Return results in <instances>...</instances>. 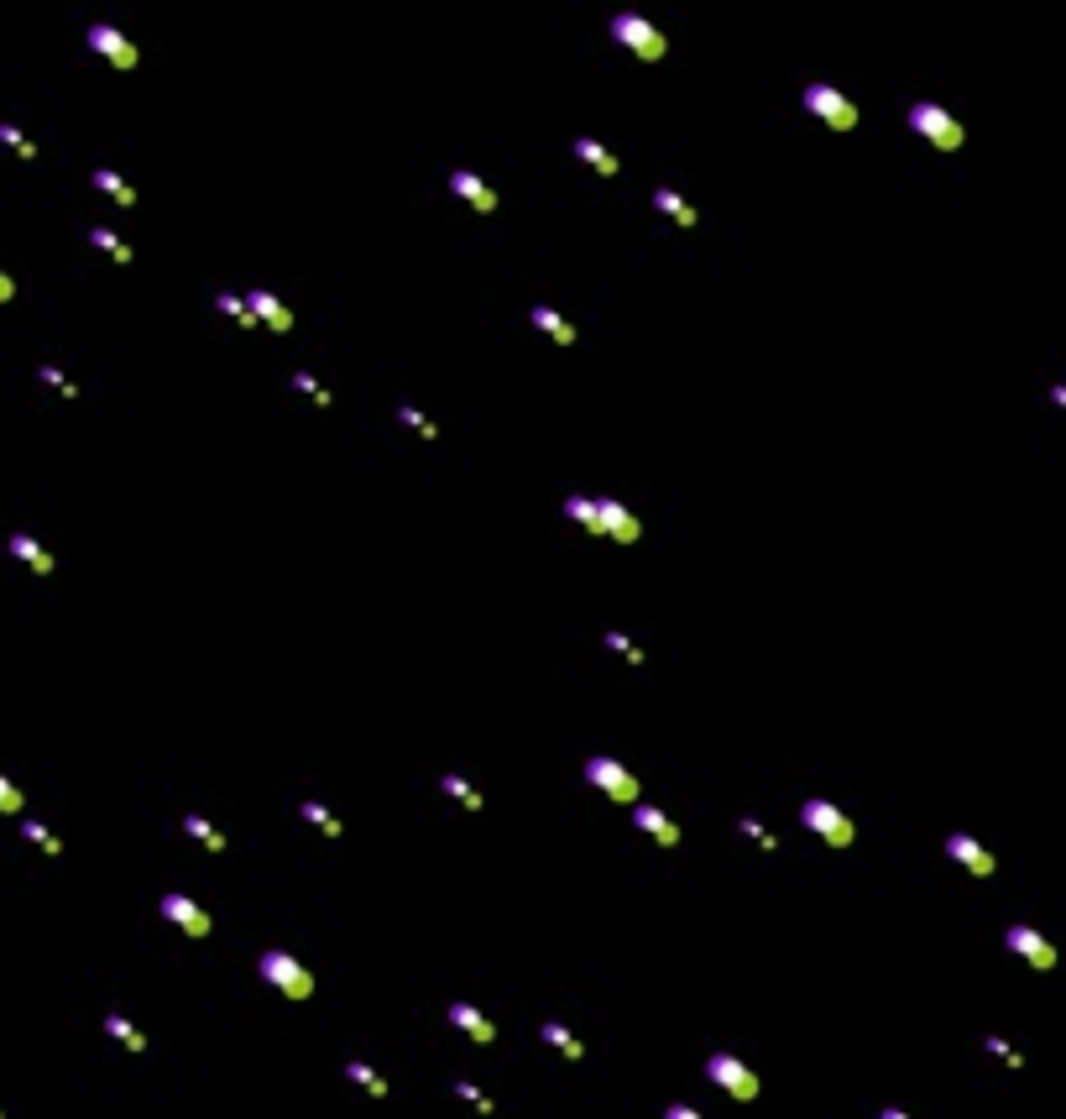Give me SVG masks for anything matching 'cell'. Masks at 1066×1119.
Here are the masks:
<instances>
[{
  "label": "cell",
  "mask_w": 1066,
  "mask_h": 1119,
  "mask_svg": "<svg viewBox=\"0 0 1066 1119\" xmlns=\"http://www.w3.org/2000/svg\"><path fill=\"white\" fill-rule=\"evenodd\" d=\"M612 37L628 48L638 63H659L664 53H669V42H664V32L659 27H648L643 16H612Z\"/></svg>",
  "instance_id": "cell-1"
},
{
  "label": "cell",
  "mask_w": 1066,
  "mask_h": 1119,
  "mask_svg": "<svg viewBox=\"0 0 1066 1119\" xmlns=\"http://www.w3.org/2000/svg\"><path fill=\"white\" fill-rule=\"evenodd\" d=\"M262 978L272 989H283L288 999H309L314 994V973L298 963L293 952H262Z\"/></svg>",
  "instance_id": "cell-2"
},
{
  "label": "cell",
  "mask_w": 1066,
  "mask_h": 1119,
  "mask_svg": "<svg viewBox=\"0 0 1066 1119\" xmlns=\"http://www.w3.org/2000/svg\"><path fill=\"white\" fill-rule=\"evenodd\" d=\"M910 126L931 142L936 152H957L962 142H967V131H962V121H952L941 105H910Z\"/></svg>",
  "instance_id": "cell-3"
},
{
  "label": "cell",
  "mask_w": 1066,
  "mask_h": 1119,
  "mask_svg": "<svg viewBox=\"0 0 1066 1119\" xmlns=\"http://www.w3.org/2000/svg\"><path fill=\"white\" fill-rule=\"evenodd\" d=\"M586 780L607 795V801H617V806H638V774L628 769V764H617V759H591L586 764Z\"/></svg>",
  "instance_id": "cell-4"
},
{
  "label": "cell",
  "mask_w": 1066,
  "mask_h": 1119,
  "mask_svg": "<svg viewBox=\"0 0 1066 1119\" xmlns=\"http://www.w3.org/2000/svg\"><path fill=\"white\" fill-rule=\"evenodd\" d=\"M805 110H810V116H821L831 131H852L857 126V105L842 95V89H831V84H810L805 89Z\"/></svg>",
  "instance_id": "cell-5"
},
{
  "label": "cell",
  "mask_w": 1066,
  "mask_h": 1119,
  "mask_svg": "<svg viewBox=\"0 0 1066 1119\" xmlns=\"http://www.w3.org/2000/svg\"><path fill=\"white\" fill-rule=\"evenodd\" d=\"M805 827L816 832V837H826L831 848H852V837H857V827L847 821V811H837L831 801H805Z\"/></svg>",
  "instance_id": "cell-6"
},
{
  "label": "cell",
  "mask_w": 1066,
  "mask_h": 1119,
  "mask_svg": "<svg viewBox=\"0 0 1066 1119\" xmlns=\"http://www.w3.org/2000/svg\"><path fill=\"white\" fill-rule=\"evenodd\" d=\"M706 1078H711V1083H722L732 1099H743V1104L758 1099V1078H753V1072L737 1062V1057H727V1052H716V1057L706 1062Z\"/></svg>",
  "instance_id": "cell-7"
},
{
  "label": "cell",
  "mask_w": 1066,
  "mask_h": 1119,
  "mask_svg": "<svg viewBox=\"0 0 1066 1119\" xmlns=\"http://www.w3.org/2000/svg\"><path fill=\"white\" fill-rule=\"evenodd\" d=\"M1004 942H1009V952H1019L1030 968H1056V947H1051V936H1040L1035 926H1009L1004 931Z\"/></svg>",
  "instance_id": "cell-8"
},
{
  "label": "cell",
  "mask_w": 1066,
  "mask_h": 1119,
  "mask_svg": "<svg viewBox=\"0 0 1066 1119\" xmlns=\"http://www.w3.org/2000/svg\"><path fill=\"white\" fill-rule=\"evenodd\" d=\"M89 48H95L105 63H115V68H136L142 63V53H136V42L126 37V32H115V27H89Z\"/></svg>",
  "instance_id": "cell-9"
},
{
  "label": "cell",
  "mask_w": 1066,
  "mask_h": 1119,
  "mask_svg": "<svg viewBox=\"0 0 1066 1119\" xmlns=\"http://www.w3.org/2000/svg\"><path fill=\"white\" fill-rule=\"evenodd\" d=\"M946 853H952L967 874H978V879H993V869H999V863H993V853H988L972 832H952V837H946Z\"/></svg>",
  "instance_id": "cell-10"
},
{
  "label": "cell",
  "mask_w": 1066,
  "mask_h": 1119,
  "mask_svg": "<svg viewBox=\"0 0 1066 1119\" xmlns=\"http://www.w3.org/2000/svg\"><path fill=\"white\" fill-rule=\"evenodd\" d=\"M162 916H168L183 936H194V942H204L210 936V916L189 900V895H162Z\"/></svg>",
  "instance_id": "cell-11"
},
{
  "label": "cell",
  "mask_w": 1066,
  "mask_h": 1119,
  "mask_svg": "<svg viewBox=\"0 0 1066 1119\" xmlns=\"http://www.w3.org/2000/svg\"><path fill=\"white\" fill-rule=\"evenodd\" d=\"M246 304H251V314H257V325H267V330H277V335H288V330H293V309L277 299V293L257 288V293H246Z\"/></svg>",
  "instance_id": "cell-12"
},
{
  "label": "cell",
  "mask_w": 1066,
  "mask_h": 1119,
  "mask_svg": "<svg viewBox=\"0 0 1066 1119\" xmlns=\"http://www.w3.org/2000/svg\"><path fill=\"white\" fill-rule=\"evenodd\" d=\"M450 1025H460V1031H466L476 1046H492L497 1041V1025L486 1020L476 1004H466V999H450Z\"/></svg>",
  "instance_id": "cell-13"
},
{
  "label": "cell",
  "mask_w": 1066,
  "mask_h": 1119,
  "mask_svg": "<svg viewBox=\"0 0 1066 1119\" xmlns=\"http://www.w3.org/2000/svg\"><path fill=\"white\" fill-rule=\"evenodd\" d=\"M596 508H601V523H607V534H612L617 544H633V539L643 534V523H638L628 508H622L617 497H596Z\"/></svg>",
  "instance_id": "cell-14"
},
{
  "label": "cell",
  "mask_w": 1066,
  "mask_h": 1119,
  "mask_svg": "<svg viewBox=\"0 0 1066 1119\" xmlns=\"http://www.w3.org/2000/svg\"><path fill=\"white\" fill-rule=\"evenodd\" d=\"M450 189L466 199L471 210H481V215H492V210H497V189H492V184H481V178L466 173V168H455V173H450Z\"/></svg>",
  "instance_id": "cell-15"
},
{
  "label": "cell",
  "mask_w": 1066,
  "mask_h": 1119,
  "mask_svg": "<svg viewBox=\"0 0 1066 1119\" xmlns=\"http://www.w3.org/2000/svg\"><path fill=\"white\" fill-rule=\"evenodd\" d=\"M533 325H539L554 346H575V325L560 314V309H549V304H533Z\"/></svg>",
  "instance_id": "cell-16"
},
{
  "label": "cell",
  "mask_w": 1066,
  "mask_h": 1119,
  "mask_svg": "<svg viewBox=\"0 0 1066 1119\" xmlns=\"http://www.w3.org/2000/svg\"><path fill=\"white\" fill-rule=\"evenodd\" d=\"M633 821H638V827H643L648 837H659L664 848H675V842H680V827H675V821H669L659 806H638V811H633Z\"/></svg>",
  "instance_id": "cell-17"
},
{
  "label": "cell",
  "mask_w": 1066,
  "mask_h": 1119,
  "mask_svg": "<svg viewBox=\"0 0 1066 1119\" xmlns=\"http://www.w3.org/2000/svg\"><path fill=\"white\" fill-rule=\"evenodd\" d=\"M11 555H16V560H27V565L37 570V576H53V565H58V560H53L48 550H42V544H37L32 534H11Z\"/></svg>",
  "instance_id": "cell-18"
},
{
  "label": "cell",
  "mask_w": 1066,
  "mask_h": 1119,
  "mask_svg": "<svg viewBox=\"0 0 1066 1119\" xmlns=\"http://www.w3.org/2000/svg\"><path fill=\"white\" fill-rule=\"evenodd\" d=\"M654 210L669 215V220L680 225V231H690V225H695V204H690L685 194H675V189H659V194H654Z\"/></svg>",
  "instance_id": "cell-19"
},
{
  "label": "cell",
  "mask_w": 1066,
  "mask_h": 1119,
  "mask_svg": "<svg viewBox=\"0 0 1066 1119\" xmlns=\"http://www.w3.org/2000/svg\"><path fill=\"white\" fill-rule=\"evenodd\" d=\"M565 513H570L575 523H581L586 534H607V523H601V508H596V497H581V492H575V497H565Z\"/></svg>",
  "instance_id": "cell-20"
},
{
  "label": "cell",
  "mask_w": 1066,
  "mask_h": 1119,
  "mask_svg": "<svg viewBox=\"0 0 1066 1119\" xmlns=\"http://www.w3.org/2000/svg\"><path fill=\"white\" fill-rule=\"evenodd\" d=\"M89 184H95L100 194H110L115 204H126V210L136 204V189H131V184H126V178L115 173V168H95V178H89Z\"/></svg>",
  "instance_id": "cell-21"
},
{
  "label": "cell",
  "mask_w": 1066,
  "mask_h": 1119,
  "mask_svg": "<svg viewBox=\"0 0 1066 1119\" xmlns=\"http://www.w3.org/2000/svg\"><path fill=\"white\" fill-rule=\"evenodd\" d=\"M575 157H581V163H586V168H596V173H607V178L617 173V157H612L607 147H601V142H591V136H575Z\"/></svg>",
  "instance_id": "cell-22"
},
{
  "label": "cell",
  "mask_w": 1066,
  "mask_h": 1119,
  "mask_svg": "<svg viewBox=\"0 0 1066 1119\" xmlns=\"http://www.w3.org/2000/svg\"><path fill=\"white\" fill-rule=\"evenodd\" d=\"M544 1041H549V1046H554V1052H560V1057H570V1062H581V1057H586V1046L575 1041V1036L565 1031L560 1020H544Z\"/></svg>",
  "instance_id": "cell-23"
},
{
  "label": "cell",
  "mask_w": 1066,
  "mask_h": 1119,
  "mask_svg": "<svg viewBox=\"0 0 1066 1119\" xmlns=\"http://www.w3.org/2000/svg\"><path fill=\"white\" fill-rule=\"evenodd\" d=\"M445 795H450V801H460L466 811H486V795L471 780H460V774H445Z\"/></svg>",
  "instance_id": "cell-24"
},
{
  "label": "cell",
  "mask_w": 1066,
  "mask_h": 1119,
  "mask_svg": "<svg viewBox=\"0 0 1066 1119\" xmlns=\"http://www.w3.org/2000/svg\"><path fill=\"white\" fill-rule=\"evenodd\" d=\"M21 837H27L32 848H42L48 858H58V853H63V837H58L53 827H42V821H21Z\"/></svg>",
  "instance_id": "cell-25"
},
{
  "label": "cell",
  "mask_w": 1066,
  "mask_h": 1119,
  "mask_svg": "<svg viewBox=\"0 0 1066 1119\" xmlns=\"http://www.w3.org/2000/svg\"><path fill=\"white\" fill-rule=\"evenodd\" d=\"M183 832H189L194 842H204L210 853H225V832H220V827H210L204 816H183Z\"/></svg>",
  "instance_id": "cell-26"
},
{
  "label": "cell",
  "mask_w": 1066,
  "mask_h": 1119,
  "mask_svg": "<svg viewBox=\"0 0 1066 1119\" xmlns=\"http://www.w3.org/2000/svg\"><path fill=\"white\" fill-rule=\"evenodd\" d=\"M105 1031H110L115 1041H121V1046H126V1052H147V1036H142V1031H136V1025H131L126 1015H110V1020H105Z\"/></svg>",
  "instance_id": "cell-27"
},
{
  "label": "cell",
  "mask_w": 1066,
  "mask_h": 1119,
  "mask_svg": "<svg viewBox=\"0 0 1066 1119\" xmlns=\"http://www.w3.org/2000/svg\"><path fill=\"white\" fill-rule=\"evenodd\" d=\"M298 811H304V821H314V827H319L324 837H340V832H345V827H340V816H335L330 806H319V801H304Z\"/></svg>",
  "instance_id": "cell-28"
},
{
  "label": "cell",
  "mask_w": 1066,
  "mask_h": 1119,
  "mask_svg": "<svg viewBox=\"0 0 1066 1119\" xmlns=\"http://www.w3.org/2000/svg\"><path fill=\"white\" fill-rule=\"evenodd\" d=\"M345 1078H351V1083H361L366 1093H377V1099H387V1078H377V1072L366 1067V1062H345Z\"/></svg>",
  "instance_id": "cell-29"
},
{
  "label": "cell",
  "mask_w": 1066,
  "mask_h": 1119,
  "mask_svg": "<svg viewBox=\"0 0 1066 1119\" xmlns=\"http://www.w3.org/2000/svg\"><path fill=\"white\" fill-rule=\"evenodd\" d=\"M89 241H95L100 251H110L115 262H131V257H136V251H131V246H126L121 236H115V231H105V225H95V231H89Z\"/></svg>",
  "instance_id": "cell-30"
},
{
  "label": "cell",
  "mask_w": 1066,
  "mask_h": 1119,
  "mask_svg": "<svg viewBox=\"0 0 1066 1119\" xmlns=\"http://www.w3.org/2000/svg\"><path fill=\"white\" fill-rule=\"evenodd\" d=\"M293 387H298V393H309L319 408H330V403H335V393H330V387H324L314 372H293Z\"/></svg>",
  "instance_id": "cell-31"
},
{
  "label": "cell",
  "mask_w": 1066,
  "mask_h": 1119,
  "mask_svg": "<svg viewBox=\"0 0 1066 1119\" xmlns=\"http://www.w3.org/2000/svg\"><path fill=\"white\" fill-rule=\"evenodd\" d=\"M215 309H220L225 319H241L246 330L257 325V314H251V304H246V299H236V293H220V299H215Z\"/></svg>",
  "instance_id": "cell-32"
},
{
  "label": "cell",
  "mask_w": 1066,
  "mask_h": 1119,
  "mask_svg": "<svg viewBox=\"0 0 1066 1119\" xmlns=\"http://www.w3.org/2000/svg\"><path fill=\"white\" fill-rule=\"evenodd\" d=\"M455 1099H466L476 1114H492V1109H497V1104H492V1093H481L471 1078H460V1083H455Z\"/></svg>",
  "instance_id": "cell-33"
},
{
  "label": "cell",
  "mask_w": 1066,
  "mask_h": 1119,
  "mask_svg": "<svg viewBox=\"0 0 1066 1119\" xmlns=\"http://www.w3.org/2000/svg\"><path fill=\"white\" fill-rule=\"evenodd\" d=\"M398 419H403V424H408V429H413V435H419V440H439L434 419H429V414H419V408H408V403H403V408H398Z\"/></svg>",
  "instance_id": "cell-34"
},
{
  "label": "cell",
  "mask_w": 1066,
  "mask_h": 1119,
  "mask_svg": "<svg viewBox=\"0 0 1066 1119\" xmlns=\"http://www.w3.org/2000/svg\"><path fill=\"white\" fill-rule=\"evenodd\" d=\"M37 377H42V382H48V387H53V393H58V398H68V403H74V398H79V382H74V377H63L58 367H37Z\"/></svg>",
  "instance_id": "cell-35"
},
{
  "label": "cell",
  "mask_w": 1066,
  "mask_h": 1119,
  "mask_svg": "<svg viewBox=\"0 0 1066 1119\" xmlns=\"http://www.w3.org/2000/svg\"><path fill=\"white\" fill-rule=\"evenodd\" d=\"M0 142H6V147H11L16 157H27V163L37 157V142H27V136H21V131H16L11 121H0Z\"/></svg>",
  "instance_id": "cell-36"
},
{
  "label": "cell",
  "mask_w": 1066,
  "mask_h": 1119,
  "mask_svg": "<svg viewBox=\"0 0 1066 1119\" xmlns=\"http://www.w3.org/2000/svg\"><path fill=\"white\" fill-rule=\"evenodd\" d=\"M607 649H612V654H622V659H628V665H643V659H648V654H643V649L633 644V638H628V633H617V628L607 633Z\"/></svg>",
  "instance_id": "cell-37"
},
{
  "label": "cell",
  "mask_w": 1066,
  "mask_h": 1119,
  "mask_svg": "<svg viewBox=\"0 0 1066 1119\" xmlns=\"http://www.w3.org/2000/svg\"><path fill=\"white\" fill-rule=\"evenodd\" d=\"M743 837H753L763 853H779V837H774L769 827H763V821H753V816H743Z\"/></svg>",
  "instance_id": "cell-38"
},
{
  "label": "cell",
  "mask_w": 1066,
  "mask_h": 1119,
  "mask_svg": "<svg viewBox=\"0 0 1066 1119\" xmlns=\"http://www.w3.org/2000/svg\"><path fill=\"white\" fill-rule=\"evenodd\" d=\"M983 1046H988V1052H993V1057H999L1004 1067H1014V1072H1019V1067H1025V1052H1014V1046H1009L1004 1036H988Z\"/></svg>",
  "instance_id": "cell-39"
},
{
  "label": "cell",
  "mask_w": 1066,
  "mask_h": 1119,
  "mask_svg": "<svg viewBox=\"0 0 1066 1119\" xmlns=\"http://www.w3.org/2000/svg\"><path fill=\"white\" fill-rule=\"evenodd\" d=\"M0 811H6V816H21V811H27V801H21V790L6 780V774H0Z\"/></svg>",
  "instance_id": "cell-40"
},
{
  "label": "cell",
  "mask_w": 1066,
  "mask_h": 1119,
  "mask_svg": "<svg viewBox=\"0 0 1066 1119\" xmlns=\"http://www.w3.org/2000/svg\"><path fill=\"white\" fill-rule=\"evenodd\" d=\"M664 1114H669V1119H701V1109H695V1104H669Z\"/></svg>",
  "instance_id": "cell-41"
},
{
  "label": "cell",
  "mask_w": 1066,
  "mask_h": 1119,
  "mask_svg": "<svg viewBox=\"0 0 1066 1119\" xmlns=\"http://www.w3.org/2000/svg\"><path fill=\"white\" fill-rule=\"evenodd\" d=\"M11 299H16V283H11V272L0 267V304H11Z\"/></svg>",
  "instance_id": "cell-42"
},
{
  "label": "cell",
  "mask_w": 1066,
  "mask_h": 1119,
  "mask_svg": "<svg viewBox=\"0 0 1066 1119\" xmlns=\"http://www.w3.org/2000/svg\"><path fill=\"white\" fill-rule=\"evenodd\" d=\"M1051 403H1061V408H1066V382H1056V387H1051Z\"/></svg>",
  "instance_id": "cell-43"
}]
</instances>
